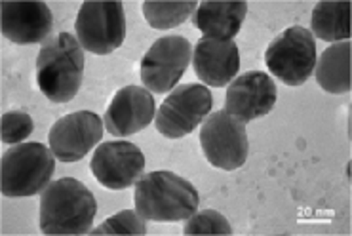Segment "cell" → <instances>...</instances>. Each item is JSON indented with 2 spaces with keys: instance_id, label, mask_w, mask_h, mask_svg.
Here are the masks:
<instances>
[{
  "instance_id": "obj_1",
  "label": "cell",
  "mask_w": 352,
  "mask_h": 236,
  "mask_svg": "<svg viewBox=\"0 0 352 236\" xmlns=\"http://www.w3.org/2000/svg\"><path fill=\"white\" fill-rule=\"evenodd\" d=\"M98 213L96 196L84 183L73 178H61L44 189L41 198L38 223L44 235H88Z\"/></svg>"
},
{
  "instance_id": "obj_2",
  "label": "cell",
  "mask_w": 352,
  "mask_h": 236,
  "mask_svg": "<svg viewBox=\"0 0 352 236\" xmlns=\"http://www.w3.org/2000/svg\"><path fill=\"white\" fill-rule=\"evenodd\" d=\"M135 212L148 221H187L197 213V187L173 171H151L135 183Z\"/></svg>"
},
{
  "instance_id": "obj_3",
  "label": "cell",
  "mask_w": 352,
  "mask_h": 236,
  "mask_svg": "<svg viewBox=\"0 0 352 236\" xmlns=\"http://www.w3.org/2000/svg\"><path fill=\"white\" fill-rule=\"evenodd\" d=\"M84 76V48L71 33L50 39L36 56V84L52 103H67L78 94Z\"/></svg>"
},
{
  "instance_id": "obj_4",
  "label": "cell",
  "mask_w": 352,
  "mask_h": 236,
  "mask_svg": "<svg viewBox=\"0 0 352 236\" xmlns=\"http://www.w3.org/2000/svg\"><path fill=\"white\" fill-rule=\"evenodd\" d=\"M56 155L42 143H19L0 162V191L4 196H34L50 185Z\"/></svg>"
},
{
  "instance_id": "obj_5",
  "label": "cell",
  "mask_w": 352,
  "mask_h": 236,
  "mask_svg": "<svg viewBox=\"0 0 352 236\" xmlns=\"http://www.w3.org/2000/svg\"><path fill=\"white\" fill-rule=\"evenodd\" d=\"M76 41L86 52L109 56L124 44L126 14L118 0H88L82 2L74 21Z\"/></svg>"
},
{
  "instance_id": "obj_6",
  "label": "cell",
  "mask_w": 352,
  "mask_h": 236,
  "mask_svg": "<svg viewBox=\"0 0 352 236\" xmlns=\"http://www.w3.org/2000/svg\"><path fill=\"white\" fill-rule=\"evenodd\" d=\"M316 42L309 29L289 27L280 33L265 52V63L287 86H301L316 65Z\"/></svg>"
},
{
  "instance_id": "obj_7",
  "label": "cell",
  "mask_w": 352,
  "mask_h": 236,
  "mask_svg": "<svg viewBox=\"0 0 352 236\" xmlns=\"http://www.w3.org/2000/svg\"><path fill=\"white\" fill-rule=\"evenodd\" d=\"M200 145L212 166L225 171L238 170L244 166L250 151L246 124L227 111L208 114L200 128Z\"/></svg>"
},
{
  "instance_id": "obj_8",
  "label": "cell",
  "mask_w": 352,
  "mask_h": 236,
  "mask_svg": "<svg viewBox=\"0 0 352 236\" xmlns=\"http://www.w3.org/2000/svg\"><path fill=\"white\" fill-rule=\"evenodd\" d=\"M212 92L204 84H177L155 116L156 130L168 139L185 138L212 111Z\"/></svg>"
},
{
  "instance_id": "obj_9",
  "label": "cell",
  "mask_w": 352,
  "mask_h": 236,
  "mask_svg": "<svg viewBox=\"0 0 352 236\" xmlns=\"http://www.w3.org/2000/svg\"><path fill=\"white\" fill-rule=\"evenodd\" d=\"M192 59L190 42L179 34L162 36L148 48L141 61V81L153 94L173 90Z\"/></svg>"
},
{
  "instance_id": "obj_10",
  "label": "cell",
  "mask_w": 352,
  "mask_h": 236,
  "mask_svg": "<svg viewBox=\"0 0 352 236\" xmlns=\"http://www.w3.org/2000/svg\"><path fill=\"white\" fill-rule=\"evenodd\" d=\"M90 168L103 187L122 191L138 183L145 170V156L130 141H107L96 149Z\"/></svg>"
},
{
  "instance_id": "obj_11",
  "label": "cell",
  "mask_w": 352,
  "mask_h": 236,
  "mask_svg": "<svg viewBox=\"0 0 352 236\" xmlns=\"http://www.w3.org/2000/svg\"><path fill=\"white\" fill-rule=\"evenodd\" d=\"M103 126L101 118L91 111L67 114L52 126L50 149L61 162H78L101 141Z\"/></svg>"
},
{
  "instance_id": "obj_12",
  "label": "cell",
  "mask_w": 352,
  "mask_h": 236,
  "mask_svg": "<svg viewBox=\"0 0 352 236\" xmlns=\"http://www.w3.org/2000/svg\"><path fill=\"white\" fill-rule=\"evenodd\" d=\"M276 105V84L267 73L252 71L230 82L225 111L248 124L269 114Z\"/></svg>"
},
{
  "instance_id": "obj_13",
  "label": "cell",
  "mask_w": 352,
  "mask_h": 236,
  "mask_svg": "<svg viewBox=\"0 0 352 236\" xmlns=\"http://www.w3.org/2000/svg\"><path fill=\"white\" fill-rule=\"evenodd\" d=\"M54 16L38 0H4L0 6V29L14 44H36L52 33Z\"/></svg>"
},
{
  "instance_id": "obj_14",
  "label": "cell",
  "mask_w": 352,
  "mask_h": 236,
  "mask_svg": "<svg viewBox=\"0 0 352 236\" xmlns=\"http://www.w3.org/2000/svg\"><path fill=\"white\" fill-rule=\"evenodd\" d=\"M155 99L147 88L126 86L115 94L105 111L103 124L115 138H128L145 130L155 120Z\"/></svg>"
},
{
  "instance_id": "obj_15",
  "label": "cell",
  "mask_w": 352,
  "mask_h": 236,
  "mask_svg": "<svg viewBox=\"0 0 352 236\" xmlns=\"http://www.w3.org/2000/svg\"><path fill=\"white\" fill-rule=\"evenodd\" d=\"M195 73L204 86L223 88L238 74L240 52L232 41H215L202 36L192 52Z\"/></svg>"
},
{
  "instance_id": "obj_16",
  "label": "cell",
  "mask_w": 352,
  "mask_h": 236,
  "mask_svg": "<svg viewBox=\"0 0 352 236\" xmlns=\"http://www.w3.org/2000/svg\"><path fill=\"white\" fill-rule=\"evenodd\" d=\"M248 14L244 0H204L192 16V25L204 33L206 39L232 41Z\"/></svg>"
},
{
  "instance_id": "obj_17",
  "label": "cell",
  "mask_w": 352,
  "mask_h": 236,
  "mask_svg": "<svg viewBox=\"0 0 352 236\" xmlns=\"http://www.w3.org/2000/svg\"><path fill=\"white\" fill-rule=\"evenodd\" d=\"M351 42H337L316 59V82L328 94H346L352 88Z\"/></svg>"
},
{
  "instance_id": "obj_18",
  "label": "cell",
  "mask_w": 352,
  "mask_h": 236,
  "mask_svg": "<svg viewBox=\"0 0 352 236\" xmlns=\"http://www.w3.org/2000/svg\"><path fill=\"white\" fill-rule=\"evenodd\" d=\"M312 36L320 41L339 42L351 39V2L324 0L312 10Z\"/></svg>"
},
{
  "instance_id": "obj_19",
  "label": "cell",
  "mask_w": 352,
  "mask_h": 236,
  "mask_svg": "<svg viewBox=\"0 0 352 236\" xmlns=\"http://www.w3.org/2000/svg\"><path fill=\"white\" fill-rule=\"evenodd\" d=\"M197 8L195 0H147L143 2V16L153 29H172L185 23Z\"/></svg>"
},
{
  "instance_id": "obj_20",
  "label": "cell",
  "mask_w": 352,
  "mask_h": 236,
  "mask_svg": "<svg viewBox=\"0 0 352 236\" xmlns=\"http://www.w3.org/2000/svg\"><path fill=\"white\" fill-rule=\"evenodd\" d=\"M147 233L145 217H141L140 213L133 210H126L109 217L101 227L91 228L90 235L94 236H116V235H128V236H141Z\"/></svg>"
},
{
  "instance_id": "obj_21",
  "label": "cell",
  "mask_w": 352,
  "mask_h": 236,
  "mask_svg": "<svg viewBox=\"0 0 352 236\" xmlns=\"http://www.w3.org/2000/svg\"><path fill=\"white\" fill-rule=\"evenodd\" d=\"M183 233L187 236H204V235H232L227 217L215 210H204L200 213H192L183 227Z\"/></svg>"
},
{
  "instance_id": "obj_22",
  "label": "cell",
  "mask_w": 352,
  "mask_h": 236,
  "mask_svg": "<svg viewBox=\"0 0 352 236\" xmlns=\"http://www.w3.org/2000/svg\"><path fill=\"white\" fill-rule=\"evenodd\" d=\"M34 130L33 118L23 111H8L0 118V139L6 145H19Z\"/></svg>"
}]
</instances>
